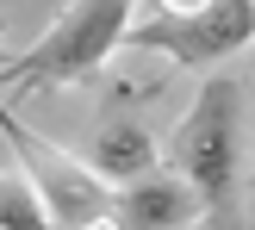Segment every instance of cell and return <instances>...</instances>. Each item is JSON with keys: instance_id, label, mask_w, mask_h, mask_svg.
I'll list each match as a JSON object with an SVG mask.
<instances>
[{"instance_id": "1", "label": "cell", "mask_w": 255, "mask_h": 230, "mask_svg": "<svg viewBox=\"0 0 255 230\" xmlns=\"http://www.w3.org/2000/svg\"><path fill=\"white\" fill-rule=\"evenodd\" d=\"M168 168L199 193L212 230H243V81L206 75L168 137Z\"/></svg>"}, {"instance_id": "2", "label": "cell", "mask_w": 255, "mask_h": 230, "mask_svg": "<svg viewBox=\"0 0 255 230\" xmlns=\"http://www.w3.org/2000/svg\"><path fill=\"white\" fill-rule=\"evenodd\" d=\"M131 6L137 0H69L50 19V31L25 56H12L0 69V87H12V94H50V87H75L87 75H100L119 56L125 31H131Z\"/></svg>"}, {"instance_id": "3", "label": "cell", "mask_w": 255, "mask_h": 230, "mask_svg": "<svg viewBox=\"0 0 255 230\" xmlns=\"http://www.w3.org/2000/svg\"><path fill=\"white\" fill-rule=\"evenodd\" d=\"M125 44L168 56L181 69H218L243 44H255V0H206L193 12H149V19H131Z\"/></svg>"}, {"instance_id": "4", "label": "cell", "mask_w": 255, "mask_h": 230, "mask_svg": "<svg viewBox=\"0 0 255 230\" xmlns=\"http://www.w3.org/2000/svg\"><path fill=\"white\" fill-rule=\"evenodd\" d=\"M0 131H6L12 156H19V174L37 187V199L50 206V224H56V230H81V224H94V218L112 212V187L100 181L81 156H69V149H56L50 137L25 131V124L12 118V106H0Z\"/></svg>"}, {"instance_id": "5", "label": "cell", "mask_w": 255, "mask_h": 230, "mask_svg": "<svg viewBox=\"0 0 255 230\" xmlns=\"http://www.w3.org/2000/svg\"><path fill=\"white\" fill-rule=\"evenodd\" d=\"M112 212H119L125 230H193L206 218V206H199V193L181 181V174H137V181L112 187Z\"/></svg>"}, {"instance_id": "6", "label": "cell", "mask_w": 255, "mask_h": 230, "mask_svg": "<svg viewBox=\"0 0 255 230\" xmlns=\"http://www.w3.org/2000/svg\"><path fill=\"white\" fill-rule=\"evenodd\" d=\"M156 137H149V124L137 118V112H106V118L94 124V137H87V168L100 174L106 187H125L137 181V174H156Z\"/></svg>"}, {"instance_id": "7", "label": "cell", "mask_w": 255, "mask_h": 230, "mask_svg": "<svg viewBox=\"0 0 255 230\" xmlns=\"http://www.w3.org/2000/svg\"><path fill=\"white\" fill-rule=\"evenodd\" d=\"M0 230H56L50 206L37 199V187L25 174H0Z\"/></svg>"}, {"instance_id": "8", "label": "cell", "mask_w": 255, "mask_h": 230, "mask_svg": "<svg viewBox=\"0 0 255 230\" xmlns=\"http://www.w3.org/2000/svg\"><path fill=\"white\" fill-rule=\"evenodd\" d=\"M137 6H149V12H193V6H206V0H137Z\"/></svg>"}, {"instance_id": "9", "label": "cell", "mask_w": 255, "mask_h": 230, "mask_svg": "<svg viewBox=\"0 0 255 230\" xmlns=\"http://www.w3.org/2000/svg\"><path fill=\"white\" fill-rule=\"evenodd\" d=\"M81 230H125V224H119V212H106V218H94V224H81Z\"/></svg>"}, {"instance_id": "10", "label": "cell", "mask_w": 255, "mask_h": 230, "mask_svg": "<svg viewBox=\"0 0 255 230\" xmlns=\"http://www.w3.org/2000/svg\"><path fill=\"white\" fill-rule=\"evenodd\" d=\"M0 44H6V25H0Z\"/></svg>"}]
</instances>
